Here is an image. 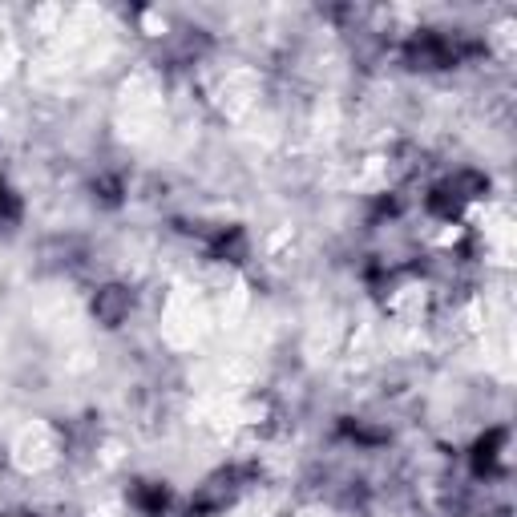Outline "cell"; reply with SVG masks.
Returning a JSON list of instances; mask_svg holds the SVG:
<instances>
[{"instance_id":"obj_1","label":"cell","mask_w":517,"mask_h":517,"mask_svg":"<svg viewBox=\"0 0 517 517\" xmlns=\"http://www.w3.org/2000/svg\"><path fill=\"white\" fill-rule=\"evenodd\" d=\"M235 497H239V473H235V469H223V473L206 477V481L198 485V493H194V501H190V517H215V513H223Z\"/></svg>"},{"instance_id":"obj_2","label":"cell","mask_w":517,"mask_h":517,"mask_svg":"<svg viewBox=\"0 0 517 517\" xmlns=\"http://www.w3.org/2000/svg\"><path fill=\"white\" fill-rule=\"evenodd\" d=\"M457 57H461V49L441 33H421V37H412V45H408V61L421 65V69H445Z\"/></svg>"},{"instance_id":"obj_3","label":"cell","mask_w":517,"mask_h":517,"mask_svg":"<svg viewBox=\"0 0 517 517\" xmlns=\"http://www.w3.org/2000/svg\"><path fill=\"white\" fill-rule=\"evenodd\" d=\"M130 312H134V295H130V287L110 283V287H101V291L93 295V320H97V324L118 328V324L130 320Z\"/></svg>"},{"instance_id":"obj_4","label":"cell","mask_w":517,"mask_h":517,"mask_svg":"<svg viewBox=\"0 0 517 517\" xmlns=\"http://www.w3.org/2000/svg\"><path fill=\"white\" fill-rule=\"evenodd\" d=\"M501 449H505V429H489L477 445H473V473L477 477H493L501 465Z\"/></svg>"},{"instance_id":"obj_5","label":"cell","mask_w":517,"mask_h":517,"mask_svg":"<svg viewBox=\"0 0 517 517\" xmlns=\"http://www.w3.org/2000/svg\"><path fill=\"white\" fill-rule=\"evenodd\" d=\"M215 255H219V259H231V263L247 259V235H243L239 227H227V231L215 239Z\"/></svg>"},{"instance_id":"obj_6","label":"cell","mask_w":517,"mask_h":517,"mask_svg":"<svg viewBox=\"0 0 517 517\" xmlns=\"http://www.w3.org/2000/svg\"><path fill=\"white\" fill-rule=\"evenodd\" d=\"M134 505H138L142 513H162V509L170 505V493H166L162 485L146 481V485H138V489H134Z\"/></svg>"},{"instance_id":"obj_7","label":"cell","mask_w":517,"mask_h":517,"mask_svg":"<svg viewBox=\"0 0 517 517\" xmlns=\"http://www.w3.org/2000/svg\"><path fill=\"white\" fill-rule=\"evenodd\" d=\"M13 215H17V202H13L9 186H5V178H0V219H13Z\"/></svg>"}]
</instances>
